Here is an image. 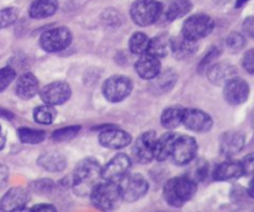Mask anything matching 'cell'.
<instances>
[{"mask_svg": "<svg viewBox=\"0 0 254 212\" xmlns=\"http://www.w3.org/2000/svg\"><path fill=\"white\" fill-rule=\"evenodd\" d=\"M246 145V137L241 132H226L220 141L221 153L226 156H233L240 153Z\"/></svg>", "mask_w": 254, "mask_h": 212, "instance_id": "cell-17", "label": "cell"}, {"mask_svg": "<svg viewBox=\"0 0 254 212\" xmlns=\"http://www.w3.org/2000/svg\"><path fill=\"white\" fill-rule=\"evenodd\" d=\"M72 42V32L68 27L59 26L45 31L40 37V46L46 52H59L67 49Z\"/></svg>", "mask_w": 254, "mask_h": 212, "instance_id": "cell-7", "label": "cell"}, {"mask_svg": "<svg viewBox=\"0 0 254 212\" xmlns=\"http://www.w3.org/2000/svg\"><path fill=\"white\" fill-rule=\"evenodd\" d=\"M30 195L29 191L24 188H12L7 191L1 199L0 208L4 210V212H10L16 209L25 208L26 204L29 203Z\"/></svg>", "mask_w": 254, "mask_h": 212, "instance_id": "cell-19", "label": "cell"}, {"mask_svg": "<svg viewBox=\"0 0 254 212\" xmlns=\"http://www.w3.org/2000/svg\"><path fill=\"white\" fill-rule=\"evenodd\" d=\"M196 50H197V44L185 39L183 35L170 40V51H173L174 56L179 60H185L192 56Z\"/></svg>", "mask_w": 254, "mask_h": 212, "instance_id": "cell-24", "label": "cell"}, {"mask_svg": "<svg viewBox=\"0 0 254 212\" xmlns=\"http://www.w3.org/2000/svg\"><path fill=\"white\" fill-rule=\"evenodd\" d=\"M5 143H6V136H5L4 129H2L1 124H0V150H1V149L4 148Z\"/></svg>", "mask_w": 254, "mask_h": 212, "instance_id": "cell-45", "label": "cell"}, {"mask_svg": "<svg viewBox=\"0 0 254 212\" xmlns=\"http://www.w3.org/2000/svg\"><path fill=\"white\" fill-rule=\"evenodd\" d=\"M170 37L168 35H159L149 40L148 51L146 54L156 57V59H163L168 56L170 51Z\"/></svg>", "mask_w": 254, "mask_h": 212, "instance_id": "cell-27", "label": "cell"}, {"mask_svg": "<svg viewBox=\"0 0 254 212\" xmlns=\"http://www.w3.org/2000/svg\"><path fill=\"white\" fill-rule=\"evenodd\" d=\"M155 82H156V86L159 87L160 91H169L170 88H173L174 84L176 83V79H178V76L174 71L171 70H166L164 73H159L158 76L155 77Z\"/></svg>", "mask_w": 254, "mask_h": 212, "instance_id": "cell-32", "label": "cell"}, {"mask_svg": "<svg viewBox=\"0 0 254 212\" xmlns=\"http://www.w3.org/2000/svg\"><path fill=\"white\" fill-rule=\"evenodd\" d=\"M243 30H245L246 34L248 36L253 37L254 36V19L253 16H248L247 19L243 22Z\"/></svg>", "mask_w": 254, "mask_h": 212, "instance_id": "cell-41", "label": "cell"}, {"mask_svg": "<svg viewBox=\"0 0 254 212\" xmlns=\"http://www.w3.org/2000/svg\"><path fill=\"white\" fill-rule=\"evenodd\" d=\"M183 124L188 129L197 133L208 132L213 126V121L207 113L197 108H188L184 111Z\"/></svg>", "mask_w": 254, "mask_h": 212, "instance_id": "cell-13", "label": "cell"}, {"mask_svg": "<svg viewBox=\"0 0 254 212\" xmlns=\"http://www.w3.org/2000/svg\"><path fill=\"white\" fill-rule=\"evenodd\" d=\"M131 89H133L131 79L129 77L122 76V74L109 77L102 87L103 96L106 97L107 101L112 102V103H118V102L126 99L130 94Z\"/></svg>", "mask_w": 254, "mask_h": 212, "instance_id": "cell-8", "label": "cell"}, {"mask_svg": "<svg viewBox=\"0 0 254 212\" xmlns=\"http://www.w3.org/2000/svg\"><path fill=\"white\" fill-rule=\"evenodd\" d=\"M245 175V170L240 161H225L216 166L213 170V179L216 181H227L238 179Z\"/></svg>", "mask_w": 254, "mask_h": 212, "instance_id": "cell-22", "label": "cell"}, {"mask_svg": "<svg viewBox=\"0 0 254 212\" xmlns=\"http://www.w3.org/2000/svg\"><path fill=\"white\" fill-rule=\"evenodd\" d=\"M17 134H19L20 141L25 144H40L46 139V133L39 129L20 128Z\"/></svg>", "mask_w": 254, "mask_h": 212, "instance_id": "cell-31", "label": "cell"}, {"mask_svg": "<svg viewBox=\"0 0 254 212\" xmlns=\"http://www.w3.org/2000/svg\"><path fill=\"white\" fill-rule=\"evenodd\" d=\"M185 108L180 106H171L164 109L161 114V126L166 129H175L183 123V116Z\"/></svg>", "mask_w": 254, "mask_h": 212, "instance_id": "cell-28", "label": "cell"}, {"mask_svg": "<svg viewBox=\"0 0 254 212\" xmlns=\"http://www.w3.org/2000/svg\"><path fill=\"white\" fill-rule=\"evenodd\" d=\"M39 165L42 166L45 170L56 173V171H62L66 168L67 161L62 154L56 153V151H49L40 156Z\"/></svg>", "mask_w": 254, "mask_h": 212, "instance_id": "cell-26", "label": "cell"}, {"mask_svg": "<svg viewBox=\"0 0 254 212\" xmlns=\"http://www.w3.org/2000/svg\"><path fill=\"white\" fill-rule=\"evenodd\" d=\"M16 77V72L12 67L6 66L0 69V92H4Z\"/></svg>", "mask_w": 254, "mask_h": 212, "instance_id": "cell-36", "label": "cell"}, {"mask_svg": "<svg viewBox=\"0 0 254 212\" xmlns=\"http://www.w3.org/2000/svg\"><path fill=\"white\" fill-rule=\"evenodd\" d=\"M247 1H248V0H237V4H236V6H237V7L243 6V5H245Z\"/></svg>", "mask_w": 254, "mask_h": 212, "instance_id": "cell-47", "label": "cell"}, {"mask_svg": "<svg viewBox=\"0 0 254 212\" xmlns=\"http://www.w3.org/2000/svg\"><path fill=\"white\" fill-rule=\"evenodd\" d=\"M81 127H66V128H61L59 131L54 132L52 134V139L55 141H69V139L74 138V137L78 134Z\"/></svg>", "mask_w": 254, "mask_h": 212, "instance_id": "cell-35", "label": "cell"}, {"mask_svg": "<svg viewBox=\"0 0 254 212\" xmlns=\"http://www.w3.org/2000/svg\"><path fill=\"white\" fill-rule=\"evenodd\" d=\"M10 212H31V210H30V209H27L26 206H25V208L16 209V210H12V211H10Z\"/></svg>", "mask_w": 254, "mask_h": 212, "instance_id": "cell-46", "label": "cell"}, {"mask_svg": "<svg viewBox=\"0 0 254 212\" xmlns=\"http://www.w3.org/2000/svg\"><path fill=\"white\" fill-rule=\"evenodd\" d=\"M9 179V169L4 164H0V189L4 188Z\"/></svg>", "mask_w": 254, "mask_h": 212, "instance_id": "cell-42", "label": "cell"}, {"mask_svg": "<svg viewBox=\"0 0 254 212\" xmlns=\"http://www.w3.org/2000/svg\"><path fill=\"white\" fill-rule=\"evenodd\" d=\"M161 2L159 0H135L130 6V17L139 26H149L160 19Z\"/></svg>", "mask_w": 254, "mask_h": 212, "instance_id": "cell-4", "label": "cell"}, {"mask_svg": "<svg viewBox=\"0 0 254 212\" xmlns=\"http://www.w3.org/2000/svg\"><path fill=\"white\" fill-rule=\"evenodd\" d=\"M192 4L190 0H166L161 2L160 19L165 21H174L176 19L185 16L191 11Z\"/></svg>", "mask_w": 254, "mask_h": 212, "instance_id": "cell-16", "label": "cell"}, {"mask_svg": "<svg viewBox=\"0 0 254 212\" xmlns=\"http://www.w3.org/2000/svg\"><path fill=\"white\" fill-rule=\"evenodd\" d=\"M215 27V22L208 15L195 14L185 20L181 30V35L191 41H198L208 36Z\"/></svg>", "mask_w": 254, "mask_h": 212, "instance_id": "cell-5", "label": "cell"}, {"mask_svg": "<svg viewBox=\"0 0 254 212\" xmlns=\"http://www.w3.org/2000/svg\"><path fill=\"white\" fill-rule=\"evenodd\" d=\"M207 171H208L207 163L203 160H200V161H197V163H196L192 168H191L188 178L191 179L193 183H196V181H202L203 179L207 176Z\"/></svg>", "mask_w": 254, "mask_h": 212, "instance_id": "cell-34", "label": "cell"}, {"mask_svg": "<svg viewBox=\"0 0 254 212\" xmlns=\"http://www.w3.org/2000/svg\"><path fill=\"white\" fill-rule=\"evenodd\" d=\"M131 161L126 154H118L101 170V178L107 183L118 184L130 170Z\"/></svg>", "mask_w": 254, "mask_h": 212, "instance_id": "cell-9", "label": "cell"}, {"mask_svg": "<svg viewBox=\"0 0 254 212\" xmlns=\"http://www.w3.org/2000/svg\"><path fill=\"white\" fill-rule=\"evenodd\" d=\"M99 143L108 149H122L131 143L130 134L118 128H107L99 134Z\"/></svg>", "mask_w": 254, "mask_h": 212, "instance_id": "cell-15", "label": "cell"}, {"mask_svg": "<svg viewBox=\"0 0 254 212\" xmlns=\"http://www.w3.org/2000/svg\"><path fill=\"white\" fill-rule=\"evenodd\" d=\"M0 212H4V210H2V209H1V208H0Z\"/></svg>", "mask_w": 254, "mask_h": 212, "instance_id": "cell-48", "label": "cell"}, {"mask_svg": "<svg viewBox=\"0 0 254 212\" xmlns=\"http://www.w3.org/2000/svg\"><path fill=\"white\" fill-rule=\"evenodd\" d=\"M218 55H220V51H218L217 49H212L210 52H208L207 55H206L205 57L202 59V61L200 62V65H198V71H203V70L207 69L208 66H210L211 64L213 62V60H216L218 57Z\"/></svg>", "mask_w": 254, "mask_h": 212, "instance_id": "cell-38", "label": "cell"}, {"mask_svg": "<svg viewBox=\"0 0 254 212\" xmlns=\"http://www.w3.org/2000/svg\"><path fill=\"white\" fill-rule=\"evenodd\" d=\"M149 37L144 32H134L129 40V50L135 55H144L148 51Z\"/></svg>", "mask_w": 254, "mask_h": 212, "instance_id": "cell-30", "label": "cell"}, {"mask_svg": "<svg viewBox=\"0 0 254 212\" xmlns=\"http://www.w3.org/2000/svg\"><path fill=\"white\" fill-rule=\"evenodd\" d=\"M119 194L123 200L128 203H134L138 201L139 199L143 198L148 193V181L145 180L143 175L140 174H130L122 179L118 183Z\"/></svg>", "mask_w": 254, "mask_h": 212, "instance_id": "cell-6", "label": "cell"}, {"mask_svg": "<svg viewBox=\"0 0 254 212\" xmlns=\"http://www.w3.org/2000/svg\"><path fill=\"white\" fill-rule=\"evenodd\" d=\"M156 134L149 131L138 137L133 146V156L138 163L148 164L154 159V148H155Z\"/></svg>", "mask_w": 254, "mask_h": 212, "instance_id": "cell-12", "label": "cell"}, {"mask_svg": "<svg viewBox=\"0 0 254 212\" xmlns=\"http://www.w3.org/2000/svg\"><path fill=\"white\" fill-rule=\"evenodd\" d=\"M91 201L98 210L109 212L118 208L122 198L119 194L118 184L103 183L97 184L91 193Z\"/></svg>", "mask_w": 254, "mask_h": 212, "instance_id": "cell-3", "label": "cell"}, {"mask_svg": "<svg viewBox=\"0 0 254 212\" xmlns=\"http://www.w3.org/2000/svg\"><path fill=\"white\" fill-rule=\"evenodd\" d=\"M37 91H39V81L31 72H26L17 78L15 84V93L19 98L27 101L32 98Z\"/></svg>", "mask_w": 254, "mask_h": 212, "instance_id": "cell-21", "label": "cell"}, {"mask_svg": "<svg viewBox=\"0 0 254 212\" xmlns=\"http://www.w3.org/2000/svg\"><path fill=\"white\" fill-rule=\"evenodd\" d=\"M226 44H227L228 49L232 51H240L246 46V37L238 32H232L226 40Z\"/></svg>", "mask_w": 254, "mask_h": 212, "instance_id": "cell-37", "label": "cell"}, {"mask_svg": "<svg viewBox=\"0 0 254 212\" xmlns=\"http://www.w3.org/2000/svg\"><path fill=\"white\" fill-rule=\"evenodd\" d=\"M101 165L96 159L86 158L79 161L73 171L74 190L81 195L88 191L91 193L101 178Z\"/></svg>", "mask_w": 254, "mask_h": 212, "instance_id": "cell-2", "label": "cell"}, {"mask_svg": "<svg viewBox=\"0 0 254 212\" xmlns=\"http://www.w3.org/2000/svg\"><path fill=\"white\" fill-rule=\"evenodd\" d=\"M197 154V143L192 137L179 136L174 145L171 158L178 165H188Z\"/></svg>", "mask_w": 254, "mask_h": 212, "instance_id": "cell-10", "label": "cell"}, {"mask_svg": "<svg viewBox=\"0 0 254 212\" xmlns=\"http://www.w3.org/2000/svg\"><path fill=\"white\" fill-rule=\"evenodd\" d=\"M254 156L253 154H251V155L246 156L245 160H243L242 166H243V170H245V174H250L252 173V169H253V161H254Z\"/></svg>", "mask_w": 254, "mask_h": 212, "instance_id": "cell-44", "label": "cell"}, {"mask_svg": "<svg viewBox=\"0 0 254 212\" xmlns=\"http://www.w3.org/2000/svg\"><path fill=\"white\" fill-rule=\"evenodd\" d=\"M236 74H237V69L228 62L212 65L207 71L208 79L216 86H225L228 81L235 78Z\"/></svg>", "mask_w": 254, "mask_h": 212, "instance_id": "cell-18", "label": "cell"}, {"mask_svg": "<svg viewBox=\"0 0 254 212\" xmlns=\"http://www.w3.org/2000/svg\"><path fill=\"white\" fill-rule=\"evenodd\" d=\"M31 212H57L55 206L50 205V204H40V205L34 206L31 209Z\"/></svg>", "mask_w": 254, "mask_h": 212, "instance_id": "cell-43", "label": "cell"}, {"mask_svg": "<svg viewBox=\"0 0 254 212\" xmlns=\"http://www.w3.org/2000/svg\"><path fill=\"white\" fill-rule=\"evenodd\" d=\"M103 17H104V21H106L107 25L121 24V16H119L118 12L114 11V10H107V11H104Z\"/></svg>", "mask_w": 254, "mask_h": 212, "instance_id": "cell-40", "label": "cell"}, {"mask_svg": "<svg viewBox=\"0 0 254 212\" xmlns=\"http://www.w3.org/2000/svg\"><path fill=\"white\" fill-rule=\"evenodd\" d=\"M243 67L247 70L248 73L252 74L254 72V50H250L243 57Z\"/></svg>", "mask_w": 254, "mask_h": 212, "instance_id": "cell-39", "label": "cell"}, {"mask_svg": "<svg viewBox=\"0 0 254 212\" xmlns=\"http://www.w3.org/2000/svg\"><path fill=\"white\" fill-rule=\"evenodd\" d=\"M59 9L57 0H35L29 9V15L32 19H46L56 14Z\"/></svg>", "mask_w": 254, "mask_h": 212, "instance_id": "cell-25", "label": "cell"}, {"mask_svg": "<svg viewBox=\"0 0 254 212\" xmlns=\"http://www.w3.org/2000/svg\"><path fill=\"white\" fill-rule=\"evenodd\" d=\"M178 137L179 134L169 132V133L163 134L159 139L156 138L155 148H154V159H156L158 161H164L170 158Z\"/></svg>", "mask_w": 254, "mask_h": 212, "instance_id": "cell-23", "label": "cell"}, {"mask_svg": "<svg viewBox=\"0 0 254 212\" xmlns=\"http://www.w3.org/2000/svg\"><path fill=\"white\" fill-rule=\"evenodd\" d=\"M223 97H225L226 102L232 106L245 103L250 97V86L245 79L235 77L225 84Z\"/></svg>", "mask_w": 254, "mask_h": 212, "instance_id": "cell-14", "label": "cell"}, {"mask_svg": "<svg viewBox=\"0 0 254 212\" xmlns=\"http://www.w3.org/2000/svg\"><path fill=\"white\" fill-rule=\"evenodd\" d=\"M57 116L56 109L49 104H44V106H39L34 109V119L39 124H44V126H49L55 121Z\"/></svg>", "mask_w": 254, "mask_h": 212, "instance_id": "cell-29", "label": "cell"}, {"mask_svg": "<svg viewBox=\"0 0 254 212\" xmlns=\"http://www.w3.org/2000/svg\"><path fill=\"white\" fill-rule=\"evenodd\" d=\"M19 17V10L16 7H1L0 9V29L10 26Z\"/></svg>", "mask_w": 254, "mask_h": 212, "instance_id": "cell-33", "label": "cell"}, {"mask_svg": "<svg viewBox=\"0 0 254 212\" xmlns=\"http://www.w3.org/2000/svg\"><path fill=\"white\" fill-rule=\"evenodd\" d=\"M41 99L49 106H60L71 97V87L67 82L57 81L47 84L40 92Z\"/></svg>", "mask_w": 254, "mask_h": 212, "instance_id": "cell-11", "label": "cell"}, {"mask_svg": "<svg viewBox=\"0 0 254 212\" xmlns=\"http://www.w3.org/2000/svg\"><path fill=\"white\" fill-rule=\"evenodd\" d=\"M135 71L143 79H154L161 72L160 60L149 54L140 55L135 62Z\"/></svg>", "mask_w": 254, "mask_h": 212, "instance_id": "cell-20", "label": "cell"}, {"mask_svg": "<svg viewBox=\"0 0 254 212\" xmlns=\"http://www.w3.org/2000/svg\"><path fill=\"white\" fill-rule=\"evenodd\" d=\"M196 194V183L188 176L170 179L164 186V199L173 208H181Z\"/></svg>", "mask_w": 254, "mask_h": 212, "instance_id": "cell-1", "label": "cell"}]
</instances>
